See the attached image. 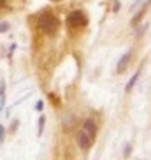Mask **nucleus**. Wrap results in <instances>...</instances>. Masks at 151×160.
I'll list each match as a JSON object with an SVG mask.
<instances>
[{
  "label": "nucleus",
  "instance_id": "nucleus-1",
  "mask_svg": "<svg viewBox=\"0 0 151 160\" xmlns=\"http://www.w3.org/2000/svg\"><path fill=\"white\" fill-rule=\"evenodd\" d=\"M37 27L41 32L47 33V35H55L58 30V18L53 12H49V11H44V12L39 14Z\"/></svg>",
  "mask_w": 151,
  "mask_h": 160
},
{
  "label": "nucleus",
  "instance_id": "nucleus-2",
  "mask_svg": "<svg viewBox=\"0 0 151 160\" xmlns=\"http://www.w3.org/2000/svg\"><path fill=\"white\" fill-rule=\"evenodd\" d=\"M67 25H69V28H81V27L88 25V18L83 11H72L67 16Z\"/></svg>",
  "mask_w": 151,
  "mask_h": 160
},
{
  "label": "nucleus",
  "instance_id": "nucleus-3",
  "mask_svg": "<svg viewBox=\"0 0 151 160\" xmlns=\"http://www.w3.org/2000/svg\"><path fill=\"white\" fill-rule=\"evenodd\" d=\"M81 130L85 132L86 136L90 137V139H93L97 137V130H99V127H97V123H95L93 118H88V120H85V123H83V128Z\"/></svg>",
  "mask_w": 151,
  "mask_h": 160
},
{
  "label": "nucleus",
  "instance_id": "nucleus-4",
  "mask_svg": "<svg viewBox=\"0 0 151 160\" xmlns=\"http://www.w3.org/2000/svg\"><path fill=\"white\" fill-rule=\"evenodd\" d=\"M91 144H93V139H90L83 130H79V134H77V146H79V150L86 153L91 148Z\"/></svg>",
  "mask_w": 151,
  "mask_h": 160
},
{
  "label": "nucleus",
  "instance_id": "nucleus-5",
  "mask_svg": "<svg viewBox=\"0 0 151 160\" xmlns=\"http://www.w3.org/2000/svg\"><path fill=\"white\" fill-rule=\"evenodd\" d=\"M130 58H132V51H127L121 58L118 60V65H116V74H123L127 71L128 63H130Z\"/></svg>",
  "mask_w": 151,
  "mask_h": 160
},
{
  "label": "nucleus",
  "instance_id": "nucleus-6",
  "mask_svg": "<svg viewBox=\"0 0 151 160\" xmlns=\"http://www.w3.org/2000/svg\"><path fill=\"white\" fill-rule=\"evenodd\" d=\"M149 2H151V0H146V2H144V4L141 5V9L137 11L135 18L132 19V25H134V27H135V25L139 23V21H141V18H142V14H144V12H146V9H148V5H149Z\"/></svg>",
  "mask_w": 151,
  "mask_h": 160
},
{
  "label": "nucleus",
  "instance_id": "nucleus-7",
  "mask_svg": "<svg viewBox=\"0 0 151 160\" xmlns=\"http://www.w3.org/2000/svg\"><path fill=\"white\" fill-rule=\"evenodd\" d=\"M139 76H141V72L137 71L135 74H134L132 78H130V81H128V83H127V86H125V92H127V93H130V92H132V88L135 86L137 79H139Z\"/></svg>",
  "mask_w": 151,
  "mask_h": 160
},
{
  "label": "nucleus",
  "instance_id": "nucleus-8",
  "mask_svg": "<svg viewBox=\"0 0 151 160\" xmlns=\"http://www.w3.org/2000/svg\"><path fill=\"white\" fill-rule=\"evenodd\" d=\"M4 106H5V83L2 81L0 83V111L4 109Z\"/></svg>",
  "mask_w": 151,
  "mask_h": 160
},
{
  "label": "nucleus",
  "instance_id": "nucleus-9",
  "mask_svg": "<svg viewBox=\"0 0 151 160\" xmlns=\"http://www.w3.org/2000/svg\"><path fill=\"white\" fill-rule=\"evenodd\" d=\"M42 130H44V116H41L39 118V134H42Z\"/></svg>",
  "mask_w": 151,
  "mask_h": 160
},
{
  "label": "nucleus",
  "instance_id": "nucleus-10",
  "mask_svg": "<svg viewBox=\"0 0 151 160\" xmlns=\"http://www.w3.org/2000/svg\"><path fill=\"white\" fill-rule=\"evenodd\" d=\"M7 30H9V23H0V33H4V32H7Z\"/></svg>",
  "mask_w": 151,
  "mask_h": 160
},
{
  "label": "nucleus",
  "instance_id": "nucleus-11",
  "mask_svg": "<svg viewBox=\"0 0 151 160\" xmlns=\"http://www.w3.org/2000/svg\"><path fill=\"white\" fill-rule=\"evenodd\" d=\"M4 132H5V128L2 127V125H0V144L4 142Z\"/></svg>",
  "mask_w": 151,
  "mask_h": 160
},
{
  "label": "nucleus",
  "instance_id": "nucleus-12",
  "mask_svg": "<svg viewBox=\"0 0 151 160\" xmlns=\"http://www.w3.org/2000/svg\"><path fill=\"white\" fill-rule=\"evenodd\" d=\"M130 155V144H127V148H125V157Z\"/></svg>",
  "mask_w": 151,
  "mask_h": 160
},
{
  "label": "nucleus",
  "instance_id": "nucleus-13",
  "mask_svg": "<svg viewBox=\"0 0 151 160\" xmlns=\"http://www.w3.org/2000/svg\"><path fill=\"white\" fill-rule=\"evenodd\" d=\"M2 7H5V0H0V9Z\"/></svg>",
  "mask_w": 151,
  "mask_h": 160
},
{
  "label": "nucleus",
  "instance_id": "nucleus-14",
  "mask_svg": "<svg viewBox=\"0 0 151 160\" xmlns=\"http://www.w3.org/2000/svg\"><path fill=\"white\" fill-rule=\"evenodd\" d=\"M51 2H60V0H51Z\"/></svg>",
  "mask_w": 151,
  "mask_h": 160
}]
</instances>
